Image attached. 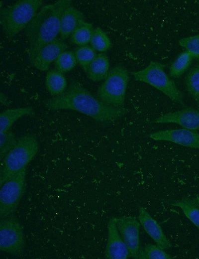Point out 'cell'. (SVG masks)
I'll return each instance as SVG.
<instances>
[{
    "label": "cell",
    "instance_id": "1",
    "mask_svg": "<svg viewBox=\"0 0 199 259\" xmlns=\"http://www.w3.org/2000/svg\"><path fill=\"white\" fill-rule=\"evenodd\" d=\"M44 104L49 110H73L101 123L119 119L128 111L124 107L106 105L77 81H72L62 94L46 100Z\"/></svg>",
    "mask_w": 199,
    "mask_h": 259
},
{
    "label": "cell",
    "instance_id": "2",
    "mask_svg": "<svg viewBox=\"0 0 199 259\" xmlns=\"http://www.w3.org/2000/svg\"><path fill=\"white\" fill-rule=\"evenodd\" d=\"M72 4L71 0H59L40 8L25 29L28 42V57L32 64L36 55L46 44L57 38L61 15Z\"/></svg>",
    "mask_w": 199,
    "mask_h": 259
},
{
    "label": "cell",
    "instance_id": "3",
    "mask_svg": "<svg viewBox=\"0 0 199 259\" xmlns=\"http://www.w3.org/2000/svg\"><path fill=\"white\" fill-rule=\"evenodd\" d=\"M38 149V142L35 135L28 134L18 138L15 145L1 161L0 186L26 167L37 153Z\"/></svg>",
    "mask_w": 199,
    "mask_h": 259
},
{
    "label": "cell",
    "instance_id": "4",
    "mask_svg": "<svg viewBox=\"0 0 199 259\" xmlns=\"http://www.w3.org/2000/svg\"><path fill=\"white\" fill-rule=\"evenodd\" d=\"M42 4L41 0H20L0 8V23L5 36L11 38L25 29Z\"/></svg>",
    "mask_w": 199,
    "mask_h": 259
},
{
    "label": "cell",
    "instance_id": "5",
    "mask_svg": "<svg viewBox=\"0 0 199 259\" xmlns=\"http://www.w3.org/2000/svg\"><path fill=\"white\" fill-rule=\"evenodd\" d=\"M165 65L151 61L145 68L131 73L135 80L147 83L161 91L172 101L184 105V95L164 70Z\"/></svg>",
    "mask_w": 199,
    "mask_h": 259
},
{
    "label": "cell",
    "instance_id": "6",
    "mask_svg": "<svg viewBox=\"0 0 199 259\" xmlns=\"http://www.w3.org/2000/svg\"><path fill=\"white\" fill-rule=\"evenodd\" d=\"M129 81L126 68L121 65L111 68L104 81L98 89L97 98L107 106L124 107L125 93Z\"/></svg>",
    "mask_w": 199,
    "mask_h": 259
},
{
    "label": "cell",
    "instance_id": "7",
    "mask_svg": "<svg viewBox=\"0 0 199 259\" xmlns=\"http://www.w3.org/2000/svg\"><path fill=\"white\" fill-rule=\"evenodd\" d=\"M26 175V167H24L0 186V218L15 211L24 192Z\"/></svg>",
    "mask_w": 199,
    "mask_h": 259
},
{
    "label": "cell",
    "instance_id": "8",
    "mask_svg": "<svg viewBox=\"0 0 199 259\" xmlns=\"http://www.w3.org/2000/svg\"><path fill=\"white\" fill-rule=\"evenodd\" d=\"M25 247L23 228L12 214L0 218V250L14 256H20Z\"/></svg>",
    "mask_w": 199,
    "mask_h": 259
},
{
    "label": "cell",
    "instance_id": "9",
    "mask_svg": "<svg viewBox=\"0 0 199 259\" xmlns=\"http://www.w3.org/2000/svg\"><path fill=\"white\" fill-rule=\"evenodd\" d=\"M140 223L135 217L123 216L117 218V227L128 250L129 257L139 259L141 250L140 240Z\"/></svg>",
    "mask_w": 199,
    "mask_h": 259
},
{
    "label": "cell",
    "instance_id": "10",
    "mask_svg": "<svg viewBox=\"0 0 199 259\" xmlns=\"http://www.w3.org/2000/svg\"><path fill=\"white\" fill-rule=\"evenodd\" d=\"M149 137L156 141H166L185 147L199 149V133L187 129H171L151 133Z\"/></svg>",
    "mask_w": 199,
    "mask_h": 259
},
{
    "label": "cell",
    "instance_id": "11",
    "mask_svg": "<svg viewBox=\"0 0 199 259\" xmlns=\"http://www.w3.org/2000/svg\"><path fill=\"white\" fill-rule=\"evenodd\" d=\"M107 239L104 251L108 259H127L129 257L127 248L117 227V218H109L107 225Z\"/></svg>",
    "mask_w": 199,
    "mask_h": 259
},
{
    "label": "cell",
    "instance_id": "12",
    "mask_svg": "<svg viewBox=\"0 0 199 259\" xmlns=\"http://www.w3.org/2000/svg\"><path fill=\"white\" fill-rule=\"evenodd\" d=\"M151 123H175L185 129L196 131L199 130V111L192 108H187L164 114Z\"/></svg>",
    "mask_w": 199,
    "mask_h": 259
},
{
    "label": "cell",
    "instance_id": "13",
    "mask_svg": "<svg viewBox=\"0 0 199 259\" xmlns=\"http://www.w3.org/2000/svg\"><path fill=\"white\" fill-rule=\"evenodd\" d=\"M138 219L144 231L156 245L164 250L172 246L160 224L144 207H139Z\"/></svg>",
    "mask_w": 199,
    "mask_h": 259
},
{
    "label": "cell",
    "instance_id": "14",
    "mask_svg": "<svg viewBox=\"0 0 199 259\" xmlns=\"http://www.w3.org/2000/svg\"><path fill=\"white\" fill-rule=\"evenodd\" d=\"M68 48V45L62 39L56 38L40 49L31 65L39 70L46 71L52 62Z\"/></svg>",
    "mask_w": 199,
    "mask_h": 259
},
{
    "label": "cell",
    "instance_id": "15",
    "mask_svg": "<svg viewBox=\"0 0 199 259\" xmlns=\"http://www.w3.org/2000/svg\"><path fill=\"white\" fill-rule=\"evenodd\" d=\"M84 13L72 4L63 11L60 21L59 34L61 39H66L71 36L81 21L85 20Z\"/></svg>",
    "mask_w": 199,
    "mask_h": 259
},
{
    "label": "cell",
    "instance_id": "16",
    "mask_svg": "<svg viewBox=\"0 0 199 259\" xmlns=\"http://www.w3.org/2000/svg\"><path fill=\"white\" fill-rule=\"evenodd\" d=\"M171 206L181 209L184 215L199 230V195L194 197L183 196L181 199L173 200Z\"/></svg>",
    "mask_w": 199,
    "mask_h": 259
},
{
    "label": "cell",
    "instance_id": "17",
    "mask_svg": "<svg viewBox=\"0 0 199 259\" xmlns=\"http://www.w3.org/2000/svg\"><path fill=\"white\" fill-rule=\"evenodd\" d=\"M109 70L108 58L105 54L101 53L96 55L86 73L92 81L98 82L104 79Z\"/></svg>",
    "mask_w": 199,
    "mask_h": 259
},
{
    "label": "cell",
    "instance_id": "18",
    "mask_svg": "<svg viewBox=\"0 0 199 259\" xmlns=\"http://www.w3.org/2000/svg\"><path fill=\"white\" fill-rule=\"evenodd\" d=\"M34 114L33 109L29 107L9 109L3 111L0 115V133L10 130L12 125L20 118Z\"/></svg>",
    "mask_w": 199,
    "mask_h": 259
},
{
    "label": "cell",
    "instance_id": "19",
    "mask_svg": "<svg viewBox=\"0 0 199 259\" xmlns=\"http://www.w3.org/2000/svg\"><path fill=\"white\" fill-rule=\"evenodd\" d=\"M45 85L47 91L54 97L61 95L66 90L67 82L64 74L55 69L47 72Z\"/></svg>",
    "mask_w": 199,
    "mask_h": 259
},
{
    "label": "cell",
    "instance_id": "20",
    "mask_svg": "<svg viewBox=\"0 0 199 259\" xmlns=\"http://www.w3.org/2000/svg\"><path fill=\"white\" fill-rule=\"evenodd\" d=\"M94 30L92 23L82 20L71 35L70 41L78 46L87 45L90 43Z\"/></svg>",
    "mask_w": 199,
    "mask_h": 259
},
{
    "label": "cell",
    "instance_id": "21",
    "mask_svg": "<svg viewBox=\"0 0 199 259\" xmlns=\"http://www.w3.org/2000/svg\"><path fill=\"white\" fill-rule=\"evenodd\" d=\"M194 57L188 51L181 53L170 67V76L173 78L181 76L191 64Z\"/></svg>",
    "mask_w": 199,
    "mask_h": 259
},
{
    "label": "cell",
    "instance_id": "22",
    "mask_svg": "<svg viewBox=\"0 0 199 259\" xmlns=\"http://www.w3.org/2000/svg\"><path fill=\"white\" fill-rule=\"evenodd\" d=\"M185 83L188 93L199 104V64L190 70L185 77Z\"/></svg>",
    "mask_w": 199,
    "mask_h": 259
},
{
    "label": "cell",
    "instance_id": "23",
    "mask_svg": "<svg viewBox=\"0 0 199 259\" xmlns=\"http://www.w3.org/2000/svg\"><path fill=\"white\" fill-rule=\"evenodd\" d=\"M74 54L77 62L86 72L88 66L97 55L96 51L88 45L79 46L75 49Z\"/></svg>",
    "mask_w": 199,
    "mask_h": 259
},
{
    "label": "cell",
    "instance_id": "24",
    "mask_svg": "<svg viewBox=\"0 0 199 259\" xmlns=\"http://www.w3.org/2000/svg\"><path fill=\"white\" fill-rule=\"evenodd\" d=\"M90 44L96 51L101 52L107 51L111 46V41L106 33L98 27L94 29Z\"/></svg>",
    "mask_w": 199,
    "mask_h": 259
},
{
    "label": "cell",
    "instance_id": "25",
    "mask_svg": "<svg viewBox=\"0 0 199 259\" xmlns=\"http://www.w3.org/2000/svg\"><path fill=\"white\" fill-rule=\"evenodd\" d=\"M77 63L74 52L66 50L61 53L56 59L55 66L56 70L64 74L72 70Z\"/></svg>",
    "mask_w": 199,
    "mask_h": 259
},
{
    "label": "cell",
    "instance_id": "26",
    "mask_svg": "<svg viewBox=\"0 0 199 259\" xmlns=\"http://www.w3.org/2000/svg\"><path fill=\"white\" fill-rule=\"evenodd\" d=\"M173 256L157 245L146 244L141 249L139 259H172Z\"/></svg>",
    "mask_w": 199,
    "mask_h": 259
},
{
    "label": "cell",
    "instance_id": "27",
    "mask_svg": "<svg viewBox=\"0 0 199 259\" xmlns=\"http://www.w3.org/2000/svg\"><path fill=\"white\" fill-rule=\"evenodd\" d=\"M17 139L14 133L9 130L0 133V158L1 161L8 151L15 145Z\"/></svg>",
    "mask_w": 199,
    "mask_h": 259
},
{
    "label": "cell",
    "instance_id": "28",
    "mask_svg": "<svg viewBox=\"0 0 199 259\" xmlns=\"http://www.w3.org/2000/svg\"><path fill=\"white\" fill-rule=\"evenodd\" d=\"M179 44L189 52L194 58L199 59V34L180 39Z\"/></svg>",
    "mask_w": 199,
    "mask_h": 259
},
{
    "label": "cell",
    "instance_id": "29",
    "mask_svg": "<svg viewBox=\"0 0 199 259\" xmlns=\"http://www.w3.org/2000/svg\"><path fill=\"white\" fill-rule=\"evenodd\" d=\"M0 103L4 106H7L9 105L10 102L7 97L2 93H0Z\"/></svg>",
    "mask_w": 199,
    "mask_h": 259
}]
</instances>
